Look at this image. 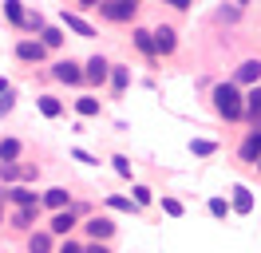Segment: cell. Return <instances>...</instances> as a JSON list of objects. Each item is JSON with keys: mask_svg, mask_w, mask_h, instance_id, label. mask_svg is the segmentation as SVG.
<instances>
[{"mask_svg": "<svg viewBox=\"0 0 261 253\" xmlns=\"http://www.w3.org/2000/svg\"><path fill=\"white\" fill-rule=\"evenodd\" d=\"M0 182L16 186V182H20V162H0Z\"/></svg>", "mask_w": 261, "mask_h": 253, "instance_id": "obj_28", "label": "cell"}, {"mask_svg": "<svg viewBox=\"0 0 261 253\" xmlns=\"http://www.w3.org/2000/svg\"><path fill=\"white\" fill-rule=\"evenodd\" d=\"M107 75H111V63L103 60V56H91L87 67H83V79L87 83H107Z\"/></svg>", "mask_w": 261, "mask_h": 253, "instance_id": "obj_12", "label": "cell"}, {"mask_svg": "<svg viewBox=\"0 0 261 253\" xmlns=\"http://www.w3.org/2000/svg\"><path fill=\"white\" fill-rule=\"evenodd\" d=\"M83 253H111V249H107V241H87Z\"/></svg>", "mask_w": 261, "mask_h": 253, "instance_id": "obj_34", "label": "cell"}, {"mask_svg": "<svg viewBox=\"0 0 261 253\" xmlns=\"http://www.w3.org/2000/svg\"><path fill=\"white\" fill-rule=\"evenodd\" d=\"M238 158H242V162H249V166H257V158H261V131H249V135L242 139Z\"/></svg>", "mask_w": 261, "mask_h": 253, "instance_id": "obj_10", "label": "cell"}, {"mask_svg": "<svg viewBox=\"0 0 261 253\" xmlns=\"http://www.w3.org/2000/svg\"><path fill=\"white\" fill-rule=\"evenodd\" d=\"M135 12H139V4H130V0H99V16L111 24H130Z\"/></svg>", "mask_w": 261, "mask_h": 253, "instance_id": "obj_2", "label": "cell"}, {"mask_svg": "<svg viewBox=\"0 0 261 253\" xmlns=\"http://www.w3.org/2000/svg\"><path fill=\"white\" fill-rule=\"evenodd\" d=\"M206 210H210V218L226 221V218H229V198H210V202H206Z\"/></svg>", "mask_w": 261, "mask_h": 253, "instance_id": "obj_24", "label": "cell"}, {"mask_svg": "<svg viewBox=\"0 0 261 253\" xmlns=\"http://www.w3.org/2000/svg\"><path fill=\"white\" fill-rule=\"evenodd\" d=\"M36 107H40V115H48V119H60V115H64V103H60L56 95H36Z\"/></svg>", "mask_w": 261, "mask_h": 253, "instance_id": "obj_19", "label": "cell"}, {"mask_svg": "<svg viewBox=\"0 0 261 253\" xmlns=\"http://www.w3.org/2000/svg\"><path fill=\"white\" fill-rule=\"evenodd\" d=\"M130 4H139V0H130Z\"/></svg>", "mask_w": 261, "mask_h": 253, "instance_id": "obj_43", "label": "cell"}, {"mask_svg": "<svg viewBox=\"0 0 261 253\" xmlns=\"http://www.w3.org/2000/svg\"><path fill=\"white\" fill-rule=\"evenodd\" d=\"M238 83H249V87H257L261 83V60H245L238 67Z\"/></svg>", "mask_w": 261, "mask_h": 253, "instance_id": "obj_16", "label": "cell"}, {"mask_svg": "<svg viewBox=\"0 0 261 253\" xmlns=\"http://www.w3.org/2000/svg\"><path fill=\"white\" fill-rule=\"evenodd\" d=\"M0 225H4V198H0Z\"/></svg>", "mask_w": 261, "mask_h": 253, "instance_id": "obj_40", "label": "cell"}, {"mask_svg": "<svg viewBox=\"0 0 261 253\" xmlns=\"http://www.w3.org/2000/svg\"><path fill=\"white\" fill-rule=\"evenodd\" d=\"M163 4H170V8H190L194 0H163Z\"/></svg>", "mask_w": 261, "mask_h": 253, "instance_id": "obj_37", "label": "cell"}, {"mask_svg": "<svg viewBox=\"0 0 261 253\" xmlns=\"http://www.w3.org/2000/svg\"><path fill=\"white\" fill-rule=\"evenodd\" d=\"M80 214H75V210H60V214H51V221L48 225H44V230H48L51 237H71V230H75V225H80Z\"/></svg>", "mask_w": 261, "mask_h": 253, "instance_id": "obj_5", "label": "cell"}, {"mask_svg": "<svg viewBox=\"0 0 261 253\" xmlns=\"http://www.w3.org/2000/svg\"><path fill=\"white\" fill-rule=\"evenodd\" d=\"M40 44H44V47H60V44H64V32H60V28H44V32H40Z\"/></svg>", "mask_w": 261, "mask_h": 253, "instance_id": "obj_29", "label": "cell"}, {"mask_svg": "<svg viewBox=\"0 0 261 253\" xmlns=\"http://www.w3.org/2000/svg\"><path fill=\"white\" fill-rule=\"evenodd\" d=\"M99 111H103V107H99L95 95H80V99H75V115H80V119H95Z\"/></svg>", "mask_w": 261, "mask_h": 253, "instance_id": "obj_20", "label": "cell"}, {"mask_svg": "<svg viewBox=\"0 0 261 253\" xmlns=\"http://www.w3.org/2000/svg\"><path fill=\"white\" fill-rule=\"evenodd\" d=\"M12 107H16V99H12V91H8L4 99H0V119H4V115H12Z\"/></svg>", "mask_w": 261, "mask_h": 253, "instance_id": "obj_33", "label": "cell"}, {"mask_svg": "<svg viewBox=\"0 0 261 253\" xmlns=\"http://www.w3.org/2000/svg\"><path fill=\"white\" fill-rule=\"evenodd\" d=\"M130 202L139 206V210H147V206L154 202V190H150V186H135V190H130Z\"/></svg>", "mask_w": 261, "mask_h": 253, "instance_id": "obj_26", "label": "cell"}, {"mask_svg": "<svg viewBox=\"0 0 261 253\" xmlns=\"http://www.w3.org/2000/svg\"><path fill=\"white\" fill-rule=\"evenodd\" d=\"M111 170L119 174V178H127V182H130V174H135V166H130V158H127V155H115V158H111Z\"/></svg>", "mask_w": 261, "mask_h": 253, "instance_id": "obj_27", "label": "cell"}, {"mask_svg": "<svg viewBox=\"0 0 261 253\" xmlns=\"http://www.w3.org/2000/svg\"><path fill=\"white\" fill-rule=\"evenodd\" d=\"M130 40H135V47H139L143 56H150V60H154V36H150L147 28H135V32H130Z\"/></svg>", "mask_w": 261, "mask_h": 253, "instance_id": "obj_21", "label": "cell"}, {"mask_svg": "<svg viewBox=\"0 0 261 253\" xmlns=\"http://www.w3.org/2000/svg\"><path fill=\"white\" fill-rule=\"evenodd\" d=\"M64 28H71L75 36H83V40H91V36H95V28H91L83 16H75V12H64Z\"/></svg>", "mask_w": 261, "mask_h": 253, "instance_id": "obj_18", "label": "cell"}, {"mask_svg": "<svg viewBox=\"0 0 261 253\" xmlns=\"http://www.w3.org/2000/svg\"><path fill=\"white\" fill-rule=\"evenodd\" d=\"M229 194H233V198H229V214H242V218H245V214H253V194H249V186L238 182Z\"/></svg>", "mask_w": 261, "mask_h": 253, "instance_id": "obj_11", "label": "cell"}, {"mask_svg": "<svg viewBox=\"0 0 261 253\" xmlns=\"http://www.w3.org/2000/svg\"><path fill=\"white\" fill-rule=\"evenodd\" d=\"M56 253H83V245H80V241H71V237H67V241H64V245H60Z\"/></svg>", "mask_w": 261, "mask_h": 253, "instance_id": "obj_35", "label": "cell"}, {"mask_svg": "<svg viewBox=\"0 0 261 253\" xmlns=\"http://www.w3.org/2000/svg\"><path fill=\"white\" fill-rule=\"evenodd\" d=\"M103 202H107V210H115V214H130V218H139V206L130 202V198H123V194H107Z\"/></svg>", "mask_w": 261, "mask_h": 253, "instance_id": "obj_17", "label": "cell"}, {"mask_svg": "<svg viewBox=\"0 0 261 253\" xmlns=\"http://www.w3.org/2000/svg\"><path fill=\"white\" fill-rule=\"evenodd\" d=\"M4 202H12L16 210H24V206H40V194H36L32 186H24V182H16V186H8L4 194H0Z\"/></svg>", "mask_w": 261, "mask_h": 253, "instance_id": "obj_6", "label": "cell"}, {"mask_svg": "<svg viewBox=\"0 0 261 253\" xmlns=\"http://www.w3.org/2000/svg\"><path fill=\"white\" fill-rule=\"evenodd\" d=\"M36 221H40V206H24V210H12V214H8V225H12L16 234H32Z\"/></svg>", "mask_w": 261, "mask_h": 253, "instance_id": "obj_4", "label": "cell"}, {"mask_svg": "<svg viewBox=\"0 0 261 253\" xmlns=\"http://www.w3.org/2000/svg\"><path fill=\"white\" fill-rule=\"evenodd\" d=\"M20 150H24V146H20V139H0V162H16Z\"/></svg>", "mask_w": 261, "mask_h": 253, "instance_id": "obj_22", "label": "cell"}, {"mask_svg": "<svg viewBox=\"0 0 261 253\" xmlns=\"http://www.w3.org/2000/svg\"><path fill=\"white\" fill-rule=\"evenodd\" d=\"M83 8H99V0H80Z\"/></svg>", "mask_w": 261, "mask_h": 253, "instance_id": "obj_39", "label": "cell"}, {"mask_svg": "<svg viewBox=\"0 0 261 253\" xmlns=\"http://www.w3.org/2000/svg\"><path fill=\"white\" fill-rule=\"evenodd\" d=\"M71 155L80 158V162H87V166H95V162H99V158H95V155H87V150H71Z\"/></svg>", "mask_w": 261, "mask_h": 253, "instance_id": "obj_36", "label": "cell"}, {"mask_svg": "<svg viewBox=\"0 0 261 253\" xmlns=\"http://www.w3.org/2000/svg\"><path fill=\"white\" fill-rule=\"evenodd\" d=\"M107 79H111V87H115V91H127L130 71H127V67H119V63H111V75H107Z\"/></svg>", "mask_w": 261, "mask_h": 253, "instance_id": "obj_23", "label": "cell"}, {"mask_svg": "<svg viewBox=\"0 0 261 253\" xmlns=\"http://www.w3.org/2000/svg\"><path fill=\"white\" fill-rule=\"evenodd\" d=\"M214 111H218L226 123L245 119V95L238 91V83H218V87H214Z\"/></svg>", "mask_w": 261, "mask_h": 253, "instance_id": "obj_1", "label": "cell"}, {"mask_svg": "<svg viewBox=\"0 0 261 253\" xmlns=\"http://www.w3.org/2000/svg\"><path fill=\"white\" fill-rule=\"evenodd\" d=\"M190 150H194L198 158H210L214 150H218V142H210V139H194V142H190Z\"/></svg>", "mask_w": 261, "mask_h": 253, "instance_id": "obj_32", "label": "cell"}, {"mask_svg": "<svg viewBox=\"0 0 261 253\" xmlns=\"http://www.w3.org/2000/svg\"><path fill=\"white\" fill-rule=\"evenodd\" d=\"M20 28H24V32H44L48 24H44V16H40V12H24V24H20Z\"/></svg>", "mask_w": 261, "mask_h": 253, "instance_id": "obj_30", "label": "cell"}, {"mask_svg": "<svg viewBox=\"0 0 261 253\" xmlns=\"http://www.w3.org/2000/svg\"><path fill=\"white\" fill-rule=\"evenodd\" d=\"M51 75L60 79V83H71V87H75V83H83V67L75 60H60V63H51Z\"/></svg>", "mask_w": 261, "mask_h": 253, "instance_id": "obj_9", "label": "cell"}, {"mask_svg": "<svg viewBox=\"0 0 261 253\" xmlns=\"http://www.w3.org/2000/svg\"><path fill=\"white\" fill-rule=\"evenodd\" d=\"M28 253H56V241H51L48 230H32L28 234Z\"/></svg>", "mask_w": 261, "mask_h": 253, "instance_id": "obj_15", "label": "cell"}, {"mask_svg": "<svg viewBox=\"0 0 261 253\" xmlns=\"http://www.w3.org/2000/svg\"><path fill=\"white\" fill-rule=\"evenodd\" d=\"M8 91H12V87H8V79L0 75V95H8Z\"/></svg>", "mask_w": 261, "mask_h": 253, "instance_id": "obj_38", "label": "cell"}, {"mask_svg": "<svg viewBox=\"0 0 261 253\" xmlns=\"http://www.w3.org/2000/svg\"><path fill=\"white\" fill-rule=\"evenodd\" d=\"M16 56L24 63H40L44 56H48V47L40 44V40H20V44H16Z\"/></svg>", "mask_w": 261, "mask_h": 253, "instance_id": "obj_13", "label": "cell"}, {"mask_svg": "<svg viewBox=\"0 0 261 253\" xmlns=\"http://www.w3.org/2000/svg\"><path fill=\"white\" fill-rule=\"evenodd\" d=\"M150 36H154V56H170V52L178 47V32L170 28V24H163V28H154Z\"/></svg>", "mask_w": 261, "mask_h": 253, "instance_id": "obj_8", "label": "cell"}, {"mask_svg": "<svg viewBox=\"0 0 261 253\" xmlns=\"http://www.w3.org/2000/svg\"><path fill=\"white\" fill-rule=\"evenodd\" d=\"M257 170H261V158H257Z\"/></svg>", "mask_w": 261, "mask_h": 253, "instance_id": "obj_42", "label": "cell"}, {"mask_svg": "<svg viewBox=\"0 0 261 253\" xmlns=\"http://www.w3.org/2000/svg\"><path fill=\"white\" fill-rule=\"evenodd\" d=\"M40 206L44 210H51V214H60V210H71V194H67V186H51L40 194Z\"/></svg>", "mask_w": 261, "mask_h": 253, "instance_id": "obj_7", "label": "cell"}, {"mask_svg": "<svg viewBox=\"0 0 261 253\" xmlns=\"http://www.w3.org/2000/svg\"><path fill=\"white\" fill-rule=\"evenodd\" d=\"M238 4H249V0H238Z\"/></svg>", "mask_w": 261, "mask_h": 253, "instance_id": "obj_41", "label": "cell"}, {"mask_svg": "<svg viewBox=\"0 0 261 253\" xmlns=\"http://www.w3.org/2000/svg\"><path fill=\"white\" fill-rule=\"evenodd\" d=\"M4 16H8V24H24V4L20 0H4Z\"/></svg>", "mask_w": 261, "mask_h": 253, "instance_id": "obj_25", "label": "cell"}, {"mask_svg": "<svg viewBox=\"0 0 261 253\" xmlns=\"http://www.w3.org/2000/svg\"><path fill=\"white\" fill-rule=\"evenodd\" d=\"M83 234L91 237V241H111L115 237V221L107 214H91V218L83 221Z\"/></svg>", "mask_w": 261, "mask_h": 253, "instance_id": "obj_3", "label": "cell"}, {"mask_svg": "<svg viewBox=\"0 0 261 253\" xmlns=\"http://www.w3.org/2000/svg\"><path fill=\"white\" fill-rule=\"evenodd\" d=\"M163 214H166V218H182V214H186V206H182L178 198H166V194H163Z\"/></svg>", "mask_w": 261, "mask_h": 253, "instance_id": "obj_31", "label": "cell"}, {"mask_svg": "<svg viewBox=\"0 0 261 253\" xmlns=\"http://www.w3.org/2000/svg\"><path fill=\"white\" fill-rule=\"evenodd\" d=\"M245 119L253 123V131H261V83L249 87V95H245Z\"/></svg>", "mask_w": 261, "mask_h": 253, "instance_id": "obj_14", "label": "cell"}]
</instances>
